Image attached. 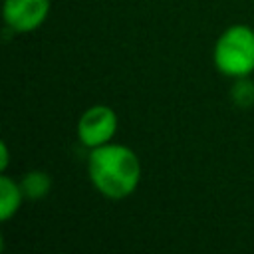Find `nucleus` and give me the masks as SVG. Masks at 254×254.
Returning a JSON list of instances; mask_svg holds the SVG:
<instances>
[{"mask_svg": "<svg viewBox=\"0 0 254 254\" xmlns=\"http://www.w3.org/2000/svg\"><path fill=\"white\" fill-rule=\"evenodd\" d=\"M212 64L226 77H246L254 71V28L248 24H232L216 38L212 48Z\"/></svg>", "mask_w": 254, "mask_h": 254, "instance_id": "obj_2", "label": "nucleus"}, {"mask_svg": "<svg viewBox=\"0 0 254 254\" xmlns=\"http://www.w3.org/2000/svg\"><path fill=\"white\" fill-rule=\"evenodd\" d=\"M8 161H10L8 143L2 141V143H0V171H2V173H6V169H8Z\"/></svg>", "mask_w": 254, "mask_h": 254, "instance_id": "obj_8", "label": "nucleus"}, {"mask_svg": "<svg viewBox=\"0 0 254 254\" xmlns=\"http://www.w3.org/2000/svg\"><path fill=\"white\" fill-rule=\"evenodd\" d=\"M52 0H4L2 18L14 34H30L48 20Z\"/></svg>", "mask_w": 254, "mask_h": 254, "instance_id": "obj_4", "label": "nucleus"}, {"mask_svg": "<svg viewBox=\"0 0 254 254\" xmlns=\"http://www.w3.org/2000/svg\"><path fill=\"white\" fill-rule=\"evenodd\" d=\"M117 127L119 119L115 109L105 103H95L81 111L75 125V133L83 147L95 149L105 143H111L117 133Z\"/></svg>", "mask_w": 254, "mask_h": 254, "instance_id": "obj_3", "label": "nucleus"}, {"mask_svg": "<svg viewBox=\"0 0 254 254\" xmlns=\"http://www.w3.org/2000/svg\"><path fill=\"white\" fill-rule=\"evenodd\" d=\"M230 99L236 107L248 109L254 105V81L246 77H236L230 85Z\"/></svg>", "mask_w": 254, "mask_h": 254, "instance_id": "obj_7", "label": "nucleus"}, {"mask_svg": "<svg viewBox=\"0 0 254 254\" xmlns=\"http://www.w3.org/2000/svg\"><path fill=\"white\" fill-rule=\"evenodd\" d=\"M26 200L20 181H14L10 175L2 173L0 177V220L8 222L20 210L22 202Z\"/></svg>", "mask_w": 254, "mask_h": 254, "instance_id": "obj_5", "label": "nucleus"}, {"mask_svg": "<svg viewBox=\"0 0 254 254\" xmlns=\"http://www.w3.org/2000/svg\"><path fill=\"white\" fill-rule=\"evenodd\" d=\"M20 187H22L26 200H40V198L48 196V192L52 189V177L46 171L34 169V171L24 173V177L20 179Z\"/></svg>", "mask_w": 254, "mask_h": 254, "instance_id": "obj_6", "label": "nucleus"}, {"mask_svg": "<svg viewBox=\"0 0 254 254\" xmlns=\"http://www.w3.org/2000/svg\"><path fill=\"white\" fill-rule=\"evenodd\" d=\"M87 177L101 196L121 200L137 190L143 177V167L131 147L111 141L89 149Z\"/></svg>", "mask_w": 254, "mask_h": 254, "instance_id": "obj_1", "label": "nucleus"}]
</instances>
